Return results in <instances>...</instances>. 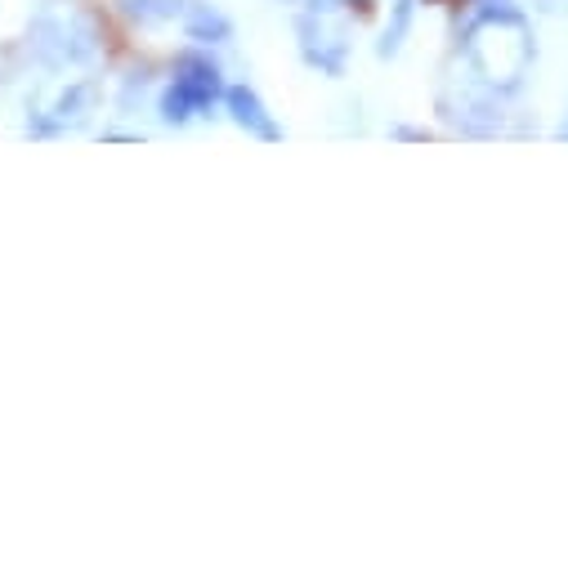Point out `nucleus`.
Segmentation results:
<instances>
[{
  "label": "nucleus",
  "instance_id": "obj_1",
  "mask_svg": "<svg viewBox=\"0 0 568 568\" xmlns=\"http://www.w3.org/2000/svg\"><path fill=\"white\" fill-rule=\"evenodd\" d=\"M457 50H462L470 77L497 94L519 90L537 59L532 23L519 10V0H466Z\"/></svg>",
  "mask_w": 568,
  "mask_h": 568
},
{
  "label": "nucleus",
  "instance_id": "obj_2",
  "mask_svg": "<svg viewBox=\"0 0 568 568\" xmlns=\"http://www.w3.org/2000/svg\"><path fill=\"white\" fill-rule=\"evenodd\" d=\"M32 45L50 68H81V63H90L99 54L94 23L72 6L68 10H45L37 32H32Z\"/></svg>",
  "mask_w": 568,
  "mask_h": 568
},
{
  "label": "nucleus",
  "instance_id": "obj_3",
  "mask_svg": "<svg viewBox=\"0 0 568 568\" xmlns=\"http://www.w3.org/2000/svg\"><path fill=\"white\" fill-rule=\"evenodd\" d=\"M220 90H224L220 85V68L211 59H202V54H184L175 63V77H171L166 94H162V121L184 125V121L202 116L220 99Z\"/></svg>",
  "mask_w": 568,
  "mask_h": 568
},
{
  "label": "nucleus",
  "instance_id": "obj_4",
  "mask_svg": "<svg viewBox=\"0 0 568 568\" xmlns=\"http://www.w3.org/2000/svg\"><path fill=\"white\" fill-rule=\"evenodd\" d=\"M301 50L310 59V68L318 72H341L345 68V32L332 23V10H310V19L301 23Z\"/></svg>",
  "mask_w": 568,
  "mask_h": 568
},
{
  "label": "nucleus",
  "instance_id": "obj_5",
  "mask_svg": "<svg viewBox=\"0 0 568 568\" xmlns=\"http://www.w3.org/2000/svg\"><path fill=\"white\" fill-rule=\"evenodd\" d=\"M94 103H99V85H94V81H72L68 90H59V94L50 99V108H41L37 134L81 130V125L94 116Z\"/></svg>",
  "mask_w": 568,
  "mask_h": 568
},
{
  "label": "nucleus",
  "instance_id": "obj_6",
  "mask_svg": "<svg viewBox=\"0 0 568 568\" xmlns=\"http://www.w3.org/2000/svg\"><path fill=\"white\" fill-rule=\"evenodd\" d=\"M224 99H229V112H233V121H237L242 130H251V134H260V139H277V125H273V116L264 112V103L255 99V90L233 85Z\"/></svg>",
  "mask_w": 568,
  "mask_h": 568
},
{
  "label": "nucleus",
  "instance_id": "obj_7",
  "mask_svg": "<svg viewBox=\"0 0 568 568\" xmlns=\"http://www.w3.org/2000/svg\"><path fill=\"white\" fill-rule=\"evenodd\" d=\"M121 14L139 28H158V23H171V19H184L189 0H116Z\"/></svg>",
  "mask_w": 568,
  "mask_h": 568
},
{
  "label": "nucleus",
  "instance_id": "obj_8",
  "mask_svg": "<svg viewBox=\"0 0 568 568\" xmlns=\"http://www.w3.org/2000/svg\"><path fill=\"white\" fill-rule=\"evenodd\" d=\"M184 19H189V37H193V41H224V37H229L224 14L211 10V6H189Z\"/></svg>",
  "mask_w": 568,
  "mask_h": 568
},
{
  "label": "nucleus",
  "instance_id": "obj_9",
  "mask_svg": "<svg viewBox=\"0 0 568 568\" xmlns=\"http://www.w3.org/2000/svg\"><path fill=\"white\" fill-rule=\"evenodd\" d=\"M296 6H305V10H336L341 0H296Z\"/></svg>",
  "mask_w": 568,
  "mask_h": 568
},
{
  "label": "nucleus",
  "instance_id": "obj_10",
  "mask_svg": "<svg viewBox=\"0 0 568 568\" xmlns=\"http://www.w3.org/2000/svg\"><path fill=\"white\" fill-rule=\"evenodd\" d=\"M559 134H564V139H568V125H564V130H559Z\"/></svg>",
  "mask_w": 568,
  "mask_h": 568
}]
</instances>
